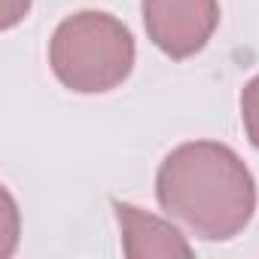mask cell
I'll return each mask as SVG.
<instances>
[{"mask_svg":"<svg viewBox=\"0 0 259 259\" xmlns=\"http://www.w3.org/2000/svg\"><path fill=\"white\" fill-rule=\"evenodd\" d=\"M159 207L201 241H229L256 210V180L220 141H189L165 156L156 174Z\"/></svg>","mask_w":259,"mask_h":259,"instance_id":"obj_1","label":"cell"},{"mask_svg":"<svg viewBox=\"0 0 259 259\" xmlns=\"http://www.w3.org/2000/svg\"><path fill=\"white\" fill-rule=\"evenodd\" d=\"M49 67L76 95L113 92L135 70V37L110 13H73L49 40Z\"/></svg>","mask_w":259,"mask_h":259,"instance_id":"obj_2","label":"cell"},{"mask_svg":"<svg viewBox=\"0 0 259 259\" xmlns=\"http://www.w3.org/2000/svg\"><path fill=\"white\" fill-rule=\"evenodd\" d=\"M141 19L162 55L186 61L210 43L220 25V0H141Z\"/></svg>","mask_w":259,"mask_h":259,"instance_id":"obj_3","label":"cell"},{"mask_svg":"<svg viewBox=\"0 0 259 259\" xmlns=\"http://www.w3.org/2000/svg\"><path fill=\"white\" fill-rule=\"evenodd\" d=\"M119 229H122V250L128 259L147 256H192V244L186 235L162 217H153L128 201H113Z\"/></svg>","mask_w":259,"mask_h":259,"instance_id":"obj_4","label":"cell"},{"mask_svg":"<svg viewBox=\"0 0 259 259\" xmlns=\"http://www.w3.org/2000/svg\"><path fill=\"white\" fill-rule=\"evenodd\" d=\"M241 122H244L247 141L259 150V73L241 89Z\"/></svg>","mask_w":259,"mask_h":259,"instance_id":"obj_5","label":"cell"},{"mask_svg":"<svg viewBox=\"0 0 259 259\" xmlns=\"http://www.w3.org/2000/svg\"><path fill=\"white\" fill-rule=\"evenodd\" d=\"M31 10V0H4V31L16 28Z\"/></svg>","mask_w":259,"mask_h":259,"instance_id":"obj_6","label":"cell"}]
</instances>
